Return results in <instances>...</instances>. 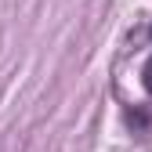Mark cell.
<instances>
[{
    "label": "cell",
    "mask_w": 152,
    "mask_h": 152,
    "mask_svg": "<svg viewBox=\"0 0 152 152\" xmlns=\"http://www.w3.org/2000/svg\"><path fill=\"white\" fill-rule=\"evenodd\" d=\"M141 87L152 94V54H148V62H145V69H141Z\"/></svg>",
    "instance_id": "6da1fadb"
}]
</instances>
